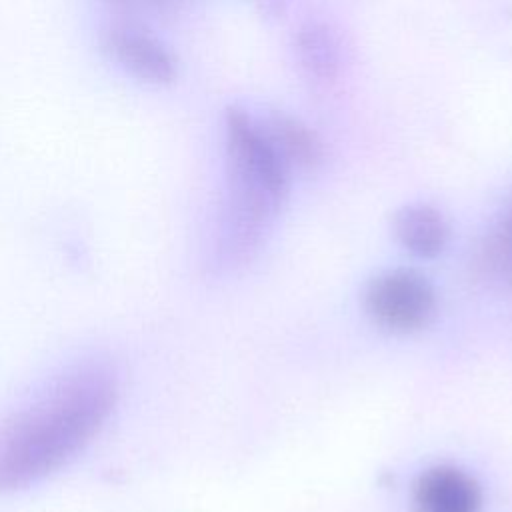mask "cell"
<instances>
[{"label":"cell","mask_w":512,"mask_h":512,"mask_svg":"<svg viewBox=\"0 0 512 512\" xmlns=\"http://www.w3.org/2000/svg\"><path fill=\"white\" fill-rule=\"evenodd\" d=\"M414 512H480L478 482L464 470L448 464L424 470L412 492Z\"/></svg>","instance_id":"cell-5"},{"label":"cell","mask_w":512,"mask_h":512,"mask_svg":"<svg viewBox=\"0 0 512 512\" xmlns=\"http://www.w3.org/2000/svg\"><path fill=\"white\" fill-rule=\"evenodd\" d=\"M482 264L496 280L512 284V214L486 240Z\"/></svg>","instance_id":"cell-8"},{"label":"cell","mask_w":512,"mask_h":512,"mask_svg":"<svg viewBox=\"0 0 512 512\" xmlns=\"http://www.w3.org/2000/svg\"><path fill=\"white\" fill-rule=\"evenodd\" d=\"M394 234L416 256L432 258L448 242L446 218L430 204H408L394 216Z\"/></svg>","instance_id":"cell-6"},{"label":"cell","mask_w":512,"mask_h":512,"mask_svg":"<svg viewBox=\"0 0 512 512\" xmlns=\"http://www.w3.org/2000/svg\"><path fill=\"white\" fill-rule=\"evenodd\" d=\"M266 132L286 164L312 168L320 162L322 144L318 136L298 118H292L288 114H274L268 122Z\"/></svg>","instance_id":"cell-7"},{"label":"cell","mask_w":512,"mask_h":512,"mask_svg":"<svg viewBox=\"0 0 512 512\" xmlns=\"http://www.w3.org/2000/svg\"><path fill=\"white\" fill-rule=\"evenodd\" d=\"M226 174L230 200V250H250L288 194V164L244 110L226 112Z\"/></svg>","instance_id":"cell-2"},{"label":"cell","mask_w":512,"mask_h":512,"mask_svg":"<svg viewBox=\"0 0 512 512\" xmlns=\"http://www.w3.org/2000/svg\"><path fill=\"white\" fill-rule=\"evenodd\" d=\"M114 6L122 8V10H148V8H154V10H166L170 6H174L178 0H110Z\"/></svg>","instance_id":"cell-9"},{"label":"cell","mask_w":512,"mask_h":512,"mask_svg":"<svg viewBox=\"0 0 512 512\" xmlns=\"http://www.w3.org/2000/svg\"><path fill=\"white\" fill-rule=\"evenodd\" d=\"M116 398L110 368L86 364L14 416L0 434V494L36 484L70 462L100 432Z\"/></svg>","instance_id":"cell-1"},{"label":"cell","mask_w":512,"mask_h":512,"mask_svg":"<svg viewBox=\"0 0 512 512\" xmlns=\"http://www.w3.org/2000/svg\"><path fill=\"white\" fill-rule=\"evenodd\" d=\"M102 50L126 74L146 84H170L178 74L168 46L134 22H112L102 32Z\"/></svg>","instance_id":"cell-4"},{"label":"cell","mask_w":512,"mask_h":512,"mask_svg":"<svg viewBox=\"0 0 512 512\" xmlns=\"http://www.w3.org/2000/svg\"><path fill=\"white\" fill-rule=\"evenodd\" d=\"M364 306L382 328L414 332L434 318L436 292L414 270H388L370 280L364 292Z\"/></svg>","instance_id":"cell-3"}]
</instances>
